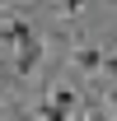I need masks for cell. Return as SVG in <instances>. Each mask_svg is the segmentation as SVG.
<instances>
[{
    "label": "cell",
    "mask_w": 117,
    "mask_h": 121,
    "mask_svg": "<svg viewBox=\"0 0 117 121\" xmlns=\"http://www.w3.org/2000/svg\"><path fill=\"white\" fill-rule=\"evenodd\" d=\"M38 65H42V42H38V37H28V42L19 47V56H14V75H19V79H28Z\"/></svg>",
    "instance_id": "1"
},
{
    "label": "cell",
    "mask_w": 117,
    "mask_h": 121,
    "mask_svg": "<svg viewBox=\"0 0 117 121\" xmlns=\"http://www.w3.org/2000/svg\"><path fill=\"white\" fill-rule=\"evenodd\" d=\"M103 56H108V51H103V47H94V42L75 47V65H80V70H89V75H94V70H103Z\"/></svg>",
    "instance_id": "2"
},
{
    "label": "cell",
    "mask_w": 117,
    "mask_h": 121,
    "mask_svg": "<svg viewBox=\"0 0 117 121\" xmlns=\"http://www.w3.org/2000/svg\"><path fill=\"white\" fill-rule=\"evenodd\" d=\"M28 37H38L28 19H10V23L0 28V42H19V47H24V42H28Z\"/></svg>",
    "instance_id": "3"
},
{
    "label": "cell",
    "mask_w": 117,
    "mask_h": 121,
    "mask_svg": "<svg viewBox=\"0 0 117 121\" xmlns=\"http://www.w3.org/2000/svg\"><path fill=\"white\" fill-rule=\"evenodd\" d=\"M52 103H56L61 112H75V103H80V98H75V89H56V93H52Z\"/></svg>",
    "instance_id": "4"
},
{
    "label": "cell",
    "mask_w": 117,
    "mask_h": 121,
    "mask_svg": "<svg viewBox=\"0 0 117 121\" xmlns=\"http://www.w3.org/2000/svg\"><path fill=\"white\" fill-rule=\"evenodd\" d=\"M38 121H70V112H61L56 103H42L38 107Z\"/></svg>",
    "instance_id": "5"
},
{
    "label": "cell",
    "mask_w": 117,
    "mask_h": 121,
    "mask_svg": "<svg viewBox=\"0 0 117 121\" xmlns=\"http://www.w3.org/2000/svg\"><path fill=\"white\" fill-rule=\"evenodd\" d=\"M75 121H117V117H98V112H80Z\"/></svg>",
    "instance_id": "6"
},
{
    "label": "cell",
    "mask_w": 117,
    "mask_h": 121,
    "mask_svg": "<svg viewBox=\"0 0 117 121\" xmlns=\"http://www.w3.org/2000/svg\"><path fill=\"white\" fill-rule=\"evenodd\" d=\"M0 9H5V5H0Z\"/></svg>",
    "instance_id": "7"
}]
</instances>
